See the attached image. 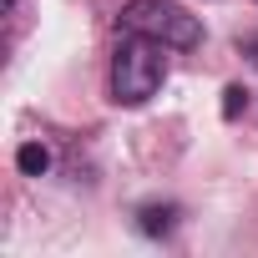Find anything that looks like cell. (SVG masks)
I'll list each match as a JSON object with an SVG mask.
<instances>
[{"instance_id":"obj_1","label":"cell","mask_w":258,"mask_h":258,"mask_svg":"<svg viewBox=\"0 0 258 258\" xmlns=\"http://www.w3.org/2000/svg\"><path fill=\"white\" fill-rule=\"evenodd\" d=\"M167 46L152 36H132L121 31L116 51H111V101L116 106H147L162 81H167Z\"/></svg>"},{"instance_id":"obj_2","label":"cell","mask_w":258,"mask_h":258,"mask_svg":"<svg viewBox=\"0 0 258 258\" xmlns=\"http://www.w3.org/2000/svg\"><path fill=\"white\" fill-rule=\"evenodd\" d=\"M121 31H132V36H152L162 41L167 51H192L203 46V21L187 16L177 0H126L121 16H116Z\"/></svg>"},{"instance_id":"obj_3","label":"cell","mask_w":258,"mask_h":258,"mask_svg":"<svg viewBox=\"0 0 258 258\" xmlns=\"http://www.w3.org/2000/svg\"><path fill=\"white\" fill-rule=\"evenodd\" d=\"M172 228H177V208H172V203H167V208H157V203L142 208V233H147V238H162V233H172Z\"/></svg>"},{"instance_id":"obj_4","label":"cell","mask_w":258,"mask_h":258,"mask_svg":"<svg viewBox=\"0 0 258 258\" xmlns=\"http://www.w3.org/2000/svg\"><path fill=\"white\" fill-rule=\"evenodd\" d=\"M16 162H21V172H31V177H41V172L51 167V152H46L41 142H26V147L16 152Z\"/></svg>"},{"instance_id":"obj_5","label":"cell","mask_w":258,"mask_h":258,"mask_svg":"<svg viewBox=\"0 0 258 258\" xmlns=\"http://www.w3.org/2000/svg\"><path fill=\"white\" fill-rule=\"evenodd\" d=\"M6 6H21V0H6Z\"/></svg>"}]
</instances>
